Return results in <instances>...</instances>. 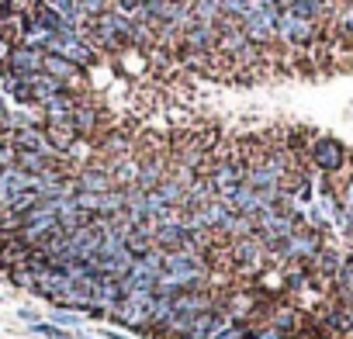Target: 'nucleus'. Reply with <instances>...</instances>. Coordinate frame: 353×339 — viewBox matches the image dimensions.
Wrapping results in <instances>:
<instances>
[{
  "label": "nucleus",
  "mask_w": 353,
  "mask_h": 339,
  "mask_svg": "<svg viewBox=\"0 0 353 339\" xmlns=\"http://www.w3.org/2000/svg\"><path fill=\"white\" fill-rule=\"evenodd\" d=\"M42 128H46L49 145H52L59 156H70V152L80 145V135L73 132V125H70V121H46Z\"/></svg>",
  "instance_id": "obj_5"
},
{
  "label": "nucleus",
  "mask_w": 353,
  "mask_h": 339,
  "mask_svg": "<svg viewBox=\"0 0 353 339\" xmlns=\"http://www.w3.org/2000/svg\"><path fill=\"white\" fill-rule=\"evenodd\" d=\"M42 59H46L42 49H35V45H14L4 63H8V73H14V76H35V73H42Z\"/></svg>",
  "instance_id": "obj_3"
},
{
  "label": "nucleus",
  "mask_w": 353,
  "mask_h": 339,
  "mask_svg": "<svg viewBox=\"0 0 353 339\" xmlns=\"http://www.w3.org/2000/svg\"><path fill=\"white\" fill-rule=\"evenodd\" d=\"M32 332H39V336H46V339H77V332H70V329H63V325H56V322H35Z\"/></svg>",
  "instance_id": "obj_7"
},
{
  "label": "nucleus",
  "mask_w": 353,
  "mask_h": 339,
  "mask_svg": "<svg viewBox=\"0 0 353 339\" xmlns=\"http://www.w3.org/2000/svg\"><path fill=\"white\" fill-rule=\"evenodd\" d=\"M101 336H104V339H128V336H121V332H111V329H104Z\"/></svg>",
  "instance_id": "obj_12"
},
{
  "label": "nucleus",
  "mask_w": 353,
  "mask_h": 339,
  "mask_svg": "<svg viewBox=\"0 0 353 339\" xmlns=\"http://www.w3.org/2000/svg\"><path fill=\"white\" fill-rule=\"evenodd\" d=\"M267 325H274L281 336H291V332H298V329L305 325V311H301L298 305L277 301V305H274V311H270V322H267Z\"/></svg>",
  "instance_id": "obj_6"
},
{
  "label": "nucleus",
  "mask_w": 353,
  "mask_h": 339,
  "mask_svg": "<svg viewBox=\"0 0 353 339\" xmlns=\"http://www.w3.org/2000/svg\"><path fill=\"white\" fill-rule=\"evenodd\" d=\"M73 201H77L83 212H90V215L97 218V212H101V194H94V191H77Z\"/></svg>",
  "instance_id": "obj_8"
},
{
  "label": "nucleus",
  "mask_w": 353,
  "mask_h": 339,
  "mask_svg": "<svg viewBox=\"0 0 353 339\" xmlns=\"http://www.w3.org/2000/svg\"><path fill=\"white\" fill-rule=\"evenodd\" d=\"M305 159H308V166L315 170V174H322V177H339L343 170L350 166V149L339 142V138H332V135H315L312 138V145H308V152H305Z\"/></svg>",
  "instance_id": "obj_1"
},
{
  "label": "nucleus",
  "mask_w": 353,
  "mask_h": 339,
  "mask_svg": "<svg viewBox=\"0 0 353 339\" xmlns=\"http://www.w3.org/2000/svg\"><path fill=\"white\" fill-rule=\"evenodd\" d=\"M18 315H21V322H28V325H35V322H42V315H39L35 308H21Z\"/></svg>",
  "instance_id": "obj_11"
},
{
  "label": "nucleus",
  "mask_w": 353,
  "mask_h": 339,
  "mask_svg": "<svg viewBox=\"0 0 353 339\" xmlns=\"http://www.w3.org/2000/svg\"><path fill=\"white\" fill-rule=\"evenodd\" d=\"M49 322H56V325H63V329H73V325H80V311H73V308H56V315H52Z\"/></svg>",
  "instance_id": "obj_9"
},
{
  "label": "nucleus",
  "mask_w": 353,
  "mask_h": 339,
  "mask_svg": "<svg viewBox=\"0 0 353 339\" xmlns=\"http://www.w3.org/2000/svg\"><path fill=\"white\" fill-rule=\"evenodd\" d=\"M250 339H284V336H281V332H277L274 325H260V329H256V332H253Z\"/></svg>",
  "instance_id": "obj_10"
},
{
  "label": "nucleus",
  "mask_w": 353,
  "mask_h": 339,
  "mask_svg": "<svg viewBox=\"0 0 353 339\" xmlns=\"http://www.w3.org/2000/svg\"><path fill=\"white\" fill-rule=\"evenodd\" d=\"M319 39V25L308 21V18H298L291 11H281L277 18V42L284 49H312Z\"/></svg>",
  "instance_id": "obj_2"
},
{
  "label": "nucleus",
  "mask_w": 353,
  "mask_h": 339,
  "mask_svg": "<svg viewBox=\"0 0 353 339\" xmlns=\"http://www.w3.org/2000/svg\"><path fill=\"white\" fill-rule=\"evenodd\" d=\"M339 339H353V332H346V336H339Z\"/></svg>",
  "instance_id": "obj_13"
},
{
  "label": "nucleus",
  "mask_w": 353,
  "mask_h": 339,
  "mask_svg": "<svg viewBox=\"0 0 353 339\" xmlns=\"http://www.w3.org/2000/svg\"><path fill=\"white\" fill-rule=\"evenodd\" d=\"M188 239H191V229L184 222H166V225H156L152 229V246L163 249V253L188 249Z\"/></svg>",
  "instance_id": "obj_4"
}]
</instances>
